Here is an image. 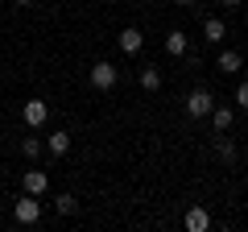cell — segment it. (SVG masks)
Segmentation results:
<instances>
[{"label": "cell", "instance_id": "obj_1", "mask_svg": "<svg viewBox=\"0 0 248 232\" xmlns=\"http://www.w3.org/2000/svg\"><path fill=\"white\" fill-rule=\"evenodd\" d=\"M211 108H215V99H211V91H207V87H199V91H190V96H186V116H190V120L211 116Z\"/></svg>", "mask_w": 248, "mask_h": 232}, {"label": "cell", "instance_id": "obj_2", "mask_svg": "<svg viewBox=\"0 0 248 232\" xmlns=\"http://www.w3.org/2000/svg\"><path fill=\"white\" fill-rule=\"evenodd\" d=\"M13 215H17V224H37V220H42V203H37V195H21L17 207H13Z\"/></svg>", "mask_w": 248, "mask_h": 232}, {"label": "cell", "instance_id": "obj_3", "mask_svg": "<svg viewBox=\"0 0 248 232\" xmlns=\"http://www.w3.org/2000/svg\"><path fill=\"white\" fill-rule=\"evenodd\" d=\"M116 79H120V71H116L112 63H95V66H91V87L112 91V87H116Z\"/></svg>", "mask_w": 248, "mask_h": 232}, {"label": "cell", "instance_id": "obj_4", "mask_svg": "<svg viewBox=\"0 0 248 232\" xmlns=\"http://www.w3.org/2000/svg\"><path fill=\"white\" fill-rule=\"evenodd\" d=\"M46 116H50L46 99H29V104H25V125H29V129H42V125H46Z\"/></svg>", "mask_w": 248, "mask_h": 232}, {"label": "cell", "instance_id": "obj_5", "mask_svg": "<svg viewBox=\"0 0 248 232\" xmlns=\"http://www.w3.org/2000/svg\"><path fill=\"white\" fill-rule=\"evenodd\" d=\"M50 179H46V170H25V195H46Z\"/></svg>", "mask_w": 248, "mask_h": 232}, {"label": "cell", "instance_id": "obj_6", "mask_svg": "<svg viewBox=\"0 0 248 232\" xmlns=\"http://www.w3.org/2000/svg\"><path fill=\"white\" fill-rule=\"evenodd\" d=\"M116 42H120V50H124V54H137V50L145 46V37H141V29H133V25H128L120 37H116Z\"/></svg>", "mask_w": 248, "mask_h": 232}, {"label": "cell", "instance_id": "obj_7", "mask_svg": "<svg viewBox=\"0 0 248 232\" xmlns=\"http://www.w3.org/2000/svg\"><path fill=\"white\" fill-rule=\"evenodd\" d=\"M186 228H190V232H207V228H211L207 207H190V212H186Z\"/></svg>", "mask_w": 248, "mask_h": 232}, {"label": "cell", "instance_id": "obj_8", "mask_svg": "<svg viewBox=\"0 0 248 232\" xmlns=\"http://www.w3.org/2000/svg\"><path fill=\"white\" fill-rule=\"evenodd\" d=\"M46 149H50L54 158H62V153L71 149V133H62V129H58V133H50V137H46Z\"/></svg>", "mask_w": 248, "mask_h": 232}, {"label": "cell", "instance_id": "obj_9", "mask_svg": "<svg viewBox=\"0 0 248 232\" xmlns=\"http://www.w3.org/2000/svg\"><path fill=\"white\" fill-rule=\"evenodd\" d=\"M186 46H190V42H186V33H182V29H170V33H166V50L174 54V58H182V54H186Z\"/></svg>", "mask_w": 248, "mask_h": 232}, {"label": "cell", "instance_id": "obj_10", "mask_svg": "<svg viewBox=\"0 0 248 232\" xmlns=\"http://www.w3.org/2000/svg\"><path fill=\"white\" fill-rule=\"evenodd\" d=\"M215 66H219V71H223V75H236V71H240V66H244V58H240V54H236V50H223V54H219V63H215Z\"/></svg>", "mask_w": 248, "mask_h": 232}, {"label": "cell", "instance_id": "obj_11", "mask_svg": "<svg viewBox=\"0 0 248 232\" xmlns=\"http://www.w3.org/2000/svg\"><path fill=\"white\" fill-rule=\"evenodd\" d=\"M211 120H215V129H219V133H228L232 120H236V112H232V108H211Z\"/></svg>", "mask_w": 248, "mask_h": 232}, {"label": "cell", "instance_id": "obj_12", "mask_svg": "<svg viewBox=\"0 0 248 232\" xmlns=\"http://www.w3.org/2000/svg\"><path fill=\"white\" fill-rule=\"evenodd\" d=\"M203 33H207V42H223V21L219 17H207L203 21Z\"/></svg>", "mask_w": 248, "mask_h": 232}, {"label": "cell", "instance_id": "obj_13", "mask_svg": "<svg viewBox=\"0 0 248 232\" xmlns=\"http://www.w3.org/2000/svg\"><path fill=\"white\" fill-rule=\"evenodd\" d=\"M141 87L145 91H157L161 87V71H157V66H145V71H141Z\"/></svg>", "mask_w": 248, "mask_h": 232}, {"label": "cell", "instance_id": "obj_14", "mask_svg": "<svg viewBox=\"0 0 248 232\" xmlns=\"http://www.w3.org/2000/svg\"><path fill=\"white\" fill-rule=\"evenodd\" d=\"M54 207H58L62 215H71V212H79V199H75V195H58V203H54Z\"/></svg>", "mask_w": 248, "mask_h": 232}, {"label": "cell", "instance_id": "obj_15", "mask_svg": "<svg viewBox=\"0 0 248 232\" xmlns=\"http://www.w3.org/2000/svg\"><path fill=\"white\" fill-rule=\"evenodd\" d=\"M42 149H46V145L37 141V137H25V141H21V153H25V158H37Z\"/></svg>", "mask_w": 248, "mask_h": 232}, {"label": "cell", "instance_id": "obj_16", "mask_svg": "<svg viewBox=\"0 0 248 232\" xmlns=\"http://www.w3.org/2000/svg\"><path fill=\"white\" fill-rule=\"evenodd\" d=\"M215 149H219V158H223V162H236V145H232L228 137H219V145H215Z\"/></svg>", "mask_w": 248, "mask_h": 232}, {"label": "cell", "instance_id": "obj_17", "mask_svg": "<svg viewBox=\"0 0 248 232\" xmlns=\"http://www.w3.org/2000/svg\"><path fill=\"white\" fill-rule=\"evenodd\" d=\"M236 104L248 108V83H240V87H236Z\"/></svg>", "mask_w": 248, "mask_h": 232}, {"label": "cell", "instance_id": "obj_18", "mask_svg": "<svg viewBox=\"0 0 248 232\" xmlns=\"http://www.w3.org/2000/svg\"><path fill=\"white\" fill-rule=\"evenodd\" d=\"M223 4H228V9H236V4H240V0H223Z\"/></svg>", "mask_w": 248, "mask_h": 232}, {"label": "cell", "instance_id": "obj_19", "mask_svg": "<svg viewBox=\"0 0 248 232\" xmlns=\"http://www.w3.org/2000/svg\"><path fill=\"white\" fill-rule=\"evenodd\" d=\"M13 4H37V0H13Z\"/></svg>", "mask_w": 248, "mask_h": 232}, {"label": "cell", "instance_id": "obj_20", "mask_svg": "<svg viewBox=\"0 0 248 232\" xmlns=\"http://www.w3.org/2000/svg\"><path fill=\"white\" fill-rule=\"evenodd\" d=\"M174 4H195V0H174Z\"/></svg>", "mask_w": 248, "mask_h": 232}]
</instances>
